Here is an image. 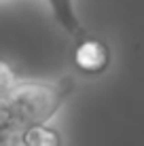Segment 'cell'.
Returning <instances> with one entry per match:
<instances>
[{"label": "cell", "mask_w": 144, "mask_h": 146, "mask_svg": "<svg viewBox=\"0 0 144 146\" xmlns=\"http://www.w3.org/2000/svg\"><path fill=\"white\" fill-rule=\"evenodd\" d=\"M110 59H112L110 47L98 36L85 34L74 44L72 64L85 76H100V74H104L108 70V66H110Z\"/></svg>", "instance_id": "obj_2"}, {"label": "cell", "mask_w": 144, "mask_h": 146, "mask_svg": "<svg viewBox=\"0 0 144 146\" xmlns=\"http://www.w3.org/2000/svg\"><path fill=\"white\" fill-rule=\"evenodd\" d=\"M51 11L53 19L68 36H72L74 40H78L81 36H85V28L81 23V17H78V11H76V4L74 0H44Z\"/></svg>", "instance_id": "obj_3"}, {"label": "cell", "mask_w": 144, "mask_h": 146, "mask_svg": "<svg viewBox=\"0 0 144 146\" xmlns=\"http://www.w3.org/2000/svg\"><path fill=\"white\" fill-rule=\"evenodd\" d=\"M74 91V78L21 80L13 76L0 91V131L23 135L28 129L47 125Z\"/></svg>", "instance_id": "obj_1"}]
</instances>
